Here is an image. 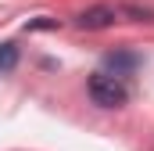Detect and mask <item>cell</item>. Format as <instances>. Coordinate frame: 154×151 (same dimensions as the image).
<instances>
[{
    "mask_svg": "<svg viewBox=\"0 0 154 151\" xmlns=\"http://www.w3.org/2000/svg\"><path fill=\"white\" fill-rule=\"evenodd\" d=\"M90 97L100 108H122L129 101V90L115 72H93L90 76Z\"/></svg>",
    "mask_w": 154,
    "mask_h": 151,
    "instance_id": "cell-1",
    "label": "cell"
},
{
    "mask_svg": "<svg viewBox=\"0 0 154 151\" xmlns=\"http://www.w3.org/2000/svg\"><path fill=\"white\" fill-rule=\"evenodd\" d=\"M75 22H79V29H108V25L115 22V7H108V4H97V7L82 11Z\"/></svg>",
    "mask_w": 154,
    "mask_h": 151,
    "instance_id": "cell-2",
    "label": "cell"
},
{
    "mask_svg": "<svg viewBox=\"0 0 154 151\" xmlns=\"http://www.w3.org/2000/svg\"><path fill=\"white\" fill-rule=\"evenodd\" d=\"M140 65V58L136 54H129V50H115V54H108V69L115 76H122V72H133Z\"/></svg>",
    "mask_w": 154,
    "mask_h": 151,
    "instance_id": "cell-3",
    "label": "cell"
},
{
    "mask_svg": "<svg viewBox=\"0 0 154 151\" xmlns=\"http://www.w3.org/2000/svg\"><path fill=\"white\" fill-rule=\"evenodd\" d=\"M18 65V47L14 43H0V76H7Z\"/></svg>",
    "mask_w": 154,
    "mask_h": 151,
    "instance_id": "cell-4",
    "label": "cell"
}]
</instances>
